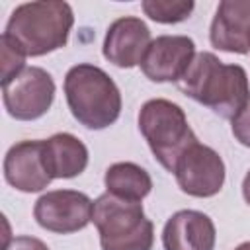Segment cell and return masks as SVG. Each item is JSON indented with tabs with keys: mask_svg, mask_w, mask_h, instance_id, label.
I'll return each instance as SVG.
<instances>
[{
	"mask_svg": "<svg viewBox=\"0 0 250 250\" xmlns=\"http://www.w3.org/2000/svg\"><path fill=\"white\" fill-rule=\"evenodd\" d=\"M178 88L188 98L230 121L250 104L246 70L240 64H225L209 51L195 53L191 64L178 80Z\"/></svg>",
	"mask_w": 250,
	"mask_h": 250,
	"instance_id": "6da1fadb",
	"label": "cell"
},
{
	"mask_svg": "<svg viewBox=\"0 0 250 250\" xmlns=\"http://www.w3.org/2000/svg\"><path fill=\"white\" fill-rule=\"evenodd\" d=\"M74 12L62 0H37L20 4L6 23V35L25 57H43L68 43Z\"/></svg>",
	"mask_w": 250,
	"mask_h": 250,
	"instance_id": "7a4b0ae2",
	"label": "cell"
},
{
	"mask_svg": "<svg viewBox=\"0 0 250 250\" xmlns=\"http://www.w3.org/2000/svg\"><path fill=\"white\" fill-rule=\"evenodd\" d=\"M62 88L72 117L86 129L102 131L119 119L121 92L100 66L90 62L70 66Z\"/></svg>",
	"mask_w": 250,
	"mask_h": 250,
	"instance_id": "3957f363",
	"label": "cell"
},
{
	"mask_svg": "<svg viewBox=\"0 0 250 250\" xmlns=\"http://www.w3.org/2000/svg\"><path fill=\"white\" fill-rule=\"evenodd\" d=\"M92 223L102 250H152L154 225L146 219L141 201H127L105 191L94 201Z\"/></svg>",
	"mask_w": 250,
	"mask_h": 250,
	"instance_id": "277c9868",
	"label": "cell"
},
{
	"mask_svg": "<svg viewBox=\"0 0 250 250\" xmlns=\"http://www.w3.org/2000/svg\"><path fill=\"white\" fill-rule=\"evenodd\" d=\"M137 121L152 156L170 174L174 172L178 158L197 143V137L188 123L186 111L170 100L154 98L145 102Z\"/></svg>",
	"mask_w": 250,
	"mask_h": 250,
	"instance_id": "5b68a950",
	"label": "cell"
},
{
	"mask_svg": "<svg viewBox=\"0 0 250 250\" xmlns=\"http://www.w3.org/2000/svg\"><path fill=\"white\" fill-rule=\"evenodd\" d=\"M55 100V80L41 66H25L2 86V102L10 117L35 121L43 117Z\"/></svg>",
	"mask_w": 250,
	"mask_h": 250,
	"instance_id": "8992f818",
	"label": "cell"
},
{
	"mask_svg": "<svg viewBox=\"0 0 250 250\" xmlns=\"http://www.w3.org/2000/svg\"><path fill=\"white\" fill-rule=\"evenodd\" d=\"M94 201L76 189H53L43 193L33 207L37 225L49 232L72 234L92 223Z\"/></svg>",
	"mask_w": 250,
	"mask_h": 250,
	"instance_id": "52a82bcc",
	"label": "cell"
},
{
	"mask_svg": "<svg viewBox=\"0 0 250 250\" xmlns=\"http://www.w3.org/2000/svg\"><path fill=\"white\" fill-rule=\"evenodd\" d=\"M172 174L184 193L191 197H213L223 189L227 168L215 148L197 141L178 158Z\"/></svg>",
	"mask_w": 250,
	"mask_h": 250,
	"instance_id": "ba28073f",
	"label": "cell"
},
{
	"mask_svg": "<svg viewBox=\"0 0 250 250\" xmlns=\"http://www.w3.org/2000/svg\"><path fill=\"white\" fill-rule=\"evenodd\" d=\"M195 57V43L188 35H160L148 45L141 62L143 74L152 82H176Z\"/></svg>",
	"mask_w": 250,
	"mask_h": 250,
	"instance_id": "9c48e42d",
	"label": "cell"
},
{
	"mask_svg": "<svg viewBox=\"0 0 250 250\" xmlns=\"http://www.w3.org/2000/svg\"><path fill=\"white\" fill-rule=\"evenodd\" d=\"M6 182L23 193L43 191L55 178L49 172L43 141H20L4 156Z\"/></svg>",
	"mask_w": 250,
	"mask_h": 250,
	"instance_id": "30bf717a",
	"label": "cell"
},
{
	"mask_svg": "<svg viewBox=\"0 0 250 250\" xmlns=\"http://www.w3.org/2000/svg\"><path fill=\"white\" fill-rule=\"evenodd\" d=\"M150 43L152 37L148 25L141 18L123 16L107 27L102 53L111 64L119 68H133L143 62Z\"/></svg>",
	"mask_w": 250,
	"mask_h": 250,
	"instance_id": "8fae6325",
	"label": "cell"
},
{
	"mask_svg": "<svg viewBox=\"0 0 250 250\" xmlns=\"http://www.w3.org/2000/svg\"><path fill=\"white\" fill-rule=\"evenodd\" d=\"M215 49L246 55L250 53V0H223L209 27Z\"/></svg>",
	"mask_w": 250,
	"mask_h": 250,
	"instance_id": "7c38bea8",
	"label": "cell"
},
{
	"mask_svg": "<svg viewBox=\"0 0 250 250\" xmlns=\"http://www.w3.org/2000/svg\"><path fill=\"white\" fill-rule=\"evenodd\" d=\"M215 223L195 209L176 211L162 229L164 250H215Z\"/></svg>",
	"mask_w": 250,
	"mask_h": 250,
	"instance_id": "4fadbf2b",
	"label": "cell"
},
{
	"mask_svg": "<svg viewBox=\"0 0 250 250\" xmlns=\"http://www.w3.org/2000/svg\"><path fill=\"white\" fill-rule=\"evenodd\" d=\"M45 160L53 178H76L88 166L86 145L70 133H55L43 141Z\"/></svg>",
	"mask_w": 250,
	"mask_h": 250,
	"instance_id": "5bb4252c",
	"label": "cell"
},
{
	"mask_svg": "<svg viewBox=\"0 0 250 250\" xmlns=\"http://www.w3.org/2000/svg\"><path fill=\"white\" fill-rule=\"evenodd\" d=\"M105 191L127 201H143L152 189L150 174L135 162H115L104 174Z\"/></svg>",
	"mask_w": 250,
	"mask_h": 250,
	"instance_id": "9a60e30c",
	"label": "cell"
},
{
	"mask_svg": "<svg viewBox=\"0 0 250 250\" xmlns=\"http://www.w3.org/2000/svg\"><path fill=\"white\" fill-rule=\"evenodd\" d=\"M141 8L156 23H180L191 16L195 4L191 0H143Z\"/></svg>",
	"mask_w": 250,
	"mask_h": 250,
	"instance_id": "2e32d148",
	"label": "cell"
},
{
	"mask_svg": "<svg viewBox=\"0 0 250 250\" xmlns=\"http://www.w3.org/2000/svg\"><path fill=\"white\" fill-rule=\"evenodd\" d=\"M0 64H2V86L25 68V55L6 37H0Z\"/></svg>",
	"mask_w": 250,
	"mask_h": 250,
	"instance_id": "e0dca14e",
	"label": "cell"
},
{
	"mask_svg": "<svg viewBox=\"0 0 250 250\" xmlns=\"http://www.w3.org/2000/svg\"><path fill=\"white\" fill-rule=\"evenodd\" d=\"M230 129H232V135L234 139L242 145V146H248L250 148V104L244 111H240L232 121H230Z\"/></svg>",
	"mask_w": 250,
	"mask_h": 250,
	"instance_id": "ac0fdd59",
	"label": "cell"
},
{
	"mask_svg": "<svg viewBox=\"0 0 250 250\" xmlns=\"http://www.w3.org/2000/svg\"><path fill=\"white\" fill-rule=\"evenodd\" d=\"M4 250H49V246L35 236H16L4 246Z\"/></svg>",
	"mask_w": 250,
	"mask_h": 250,
	"instance_id": "d6986e66",
	"label": "cell"
},
{
	"mask_svg": "<svg viewBox=\"0 0 250 250\" xmlns=\"http://www.w3.org/2000/svg\"><path fill=\"white\" fill-rule=\"evenodd\" d=\"M242 197H244V201L250 205V170L246 172V176H244V180H242Z\"/></svg>",
	"mask_w": 250,
	"mask_h": 250,
	"instance_id": "ffe728a7",
	"label": "cell"
},
{
	"mask_svg": "<svg viewBox=\"0 0 250 250\" xmlns=\"http://www.w3.org/2000/svg\"><path fill=\"white\" fill-rule=\"evenodd\" d=\"M234 250H250V240H248V242H242V244H238Z\"/></svg>",
	"mask_w": 250,
	"mask_h": 250,
	"instance_id": "44dd1931",
	"label": "cell"
}]
</instances>
